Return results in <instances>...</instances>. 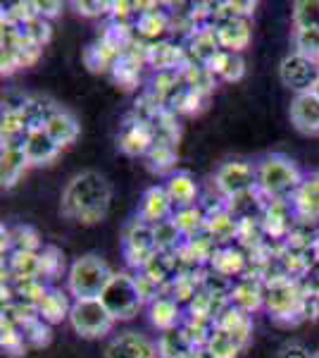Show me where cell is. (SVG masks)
<instances>
[{
	"instance_id": "34",
	"label": "cell",
	"mask_w": 319,
	"mask_h": 358,
	"mask_svg": "<svg viewBox=\"0 0 319 358\" xmlns=\"http://www.w3.org/2000/svg\"><path fill=\"white\" fill-rule=\"evenodd\" d=\"M172 222L177 224V229L181 232L184 239H191V236H198L205 232V222H207V213L202 206H191V208H181V210L174 213Z\"/></svg>"
},
{
	"instance_id": "21",
	"label": "cell",
	"mask_w": 319,
	"mask_h": 358,
	"mask_svg": "<svg viewBox=\"0 0 319 358\" xmlns=\"http://www.w3.org/2000/svg\"><path fill=\"white\" fill-rule=\"evenodd\" d=\"M267 299V287L262 280L258 277H243L234 285V292H231L229 301L236 308L246 310V313H253V310L262 308Z\"/></svg>"
},
{
	"instance_id": "46",
	"label": "cell",
	"mask_w": 319,
	"mask_h": 358,
	"mask_svg": "<svg viewBox=\"0 0 319 358\" xmlns=\"http://www.w3.org/2000/svg\"><path fill=\"white\" fill-rule=\"evenodd\" d=\"M295 53L319 62V31H293Z\"/></svg>"
},
{
	"instance_id": "41",
	"label": "cell",
	"mask_w": 319,
	"mask_h": 358,
	"mask_svg": "<svg viewBox=\"0 0 319 358\" xmlns=\"http://www.w3.org/2000/svg\"><path fill=\"white\" fill-rule=\"evenodd\" d=\"M15 289V301H24L31 306H40V301L45 299L50 287L43 285L40 277H34V280H13L10 282Z\"/></svg>"
},
{
	"instance_id": "51",
	"label": "cell",
	"mask_w": 319,
	"mask_h": 358,
	"mask_svg": "<svg viewBox=\"0 0 319 358\" xmlns=\"http://www.w3.org/2000/svg\"><path fill=\"white\" fill-rule=\"evenodd\" d=\"M184 358H214V356L207 349H195V351H191V354L184 356Z\"/></svg>"
},
{
	"instance_id": "20",
	"label": "cell",
	"mask_w": 319,
	"mask_h": 358,
	"mask_svg": "<svg viewBox=\"0 0 319 358\" xmlns=\"http://www.w3.org/2000/svg\"><path fill=\"white\" fill-rule=\"evenodd\" d=\"M188 60L186 50L179 48L172 41H155L148 43V65L155 72H179L184 67V62Z\"/></svg>"
},
{
	"instance_id": "26",
	"label": "cell",
	"mask_w": 319,
	"mask_h": 358,
	"mask_svg": "<svg viewBox=\"0 0 319 358\" xmlns=\"http://www.w3.org/2000/svg\"><path fill=\"white\" fill-rule=\"evenodd\" d=\"M45 131H48V136L53 138L57 146H60V151H62V148L72 146V143L77 141L81 129H79L77 117H74L72 113L60 110V113H55L53 117H50V122L45 124Z\"/></svg>"
},
{
	"instance_id": "42",
	"label": "cell",
	"mask_w": 319,
	"mask_h": 358,
	"mask_svg": "<svg viewBox=\"0 0 319 358\" xmlns=\"http://www.w3.org/2000/svg\"><path fill=\"white\" fill-rule=\"evenodd\" d=\"M0 346H3V351L10 358H22V356H27V351H29L20 327L10 325V322H3V320H0Z\"/></svg>"
},
{
	"instance_id": "29",
	"label": "cell",
	"mask_w": 319,
	"mask_h": 358,
	"mask_svg": "<svg viewBox=\"0 0 319 358\" xmlns=\"http://www.w3.org/2000/svg\"><path fill=\"white\" fill-rule=\"evenodd\" d=\"M72 301H69V294L57 289V287H50L48 294H45V299L40 301L38 306V313L43 317L48 325H57V322H62L65 317H69L72 313Z\"/></svg>"
},
{
	"instance_id": "11",
	"label": "cell",
	"mask_w": 319,
	"mask_h": 358,
	"mask_svg": "<svg viewBox=\"0 0 319 358\" xmlns=\"http://www.w3.org/2000/svg\"><path fill=\"white\" fill-rule=\"evenodd\" d=\"M105 358H160V349L146 334L119 332L107 342Z\"/></svg>"
},
{
	"instance_id": "45",
	"label": "cell",
	"mask_w": 319,
	"mask_h": 358,
	"mask_svg": "<svg viewBox=\"0 0 319 358\" xmlns=\"http://www.w3.org/2000/svg\"><path fill=\"white\" fill-rule=\"evenodd\" d=\"M20 29L29 41H34L36 45H40V48H43V45L50 41V36H53V27H50V22L43 20V17H34L31 22H27V24Z\"/></svg>"
},
{
	"instance_id": "30",
	"label": "cell",
	"mask_w": 319,
	"mask_h": 358,
	"mask_svg": "<svg viewBox=\"0 0 319 358\" xmlns=\"http://www.w3.org/2000/svg\"><path fill=\"white\" fill-rule=\"evenodd\" d=\"M217 327L234 337H239L241 342H251V334H253V317L246 310L236 308V306H229L222 315L217 317Z\"/></svg>"
},
{
	"instance_id": "36",
	"label": "cell",
	"mask_w": 319,
	"mask_h": 358,
	"mask_svg": "<svg viewBox=\"0 0 319 358\" xmlns=\"http://www.w3.org/2000/svg\"><path fill=\"white\" fill-rule=\"evenodd\" d=\"M38 256H40V280H48V282L60 280V275L65 273V268H67L62 248H57L53 244H45L40 248Z\"/></svg>"
},
{
	"instance_id": "12",
	"label": "cell",
	"mask_w": 319,
	"mask_h": 358,
	"mask_svg": "<svg viewBox=\"0 0 319 358\" xmlns=\"http://www.w3.org/2000/svg\"><path fill=\"white\" fill-rule=\"evenodd\" d=\"M177 208H174L170 194H167V187H150L141 199V208H138V220L148 222V224H160V222H167L174 217Z\"/></svg>"
},
{
	"instance_id": "49",
	"label": "cell",
	"mask_w": 319,
	"mask_h": 358,
	"mask_svg": "<svg viewBox=\"0 0 319 358\" xmlns=\"http://www.w3.org/2000/svg\"><path fill=\"white\" fill-rule=\"evenodd\" d=\"M34 5H36L38 17H43V20H48V22L60 15L62 8H65L60 0H34Z\"/></svg>"
},
{
	"instance_id": "18",
	"label": "cell",
	"mask_w": 319,
	"mask_h": 358,
	"mask_svg": "<svg viewBox=\"0 0 319 358\" xmlns=\"http://www.w3.org/2000/svg\"><path fill=\"white\" fill-rule=\"evenodd\" d=\"M295 217L305 222H317L319 220V170L312 172L303 179L300 189L291 199Z\"/></svg>"
},
{
	"instance_id": "2",
	"label": "cell",
	"mask_w": 319,
	"mask_h": 358,
	"mask_svg": "<svg viewBox=\"0 0 319 358\" xmlns=\"http://www.w3.org/2000/svg\"><path fill=\"white\" fill-rule=\"evenodd\" d=\"M303 179L298 165L286 155L272 153L258 165V192L267 201H291Z\"/></svg>"
},
{
	"instance_id": "9",
	"label": "cell",
	"mask_w": 319,
	"mask_h": 358,
	"mask_svg": "<svg viewBox=\"0 0 319 358\" xmlns=\"http://www.w3.org/2000/svg\"><path fill=\"white\" fill-rule=\"evenodd\" d=\"M279 79L283 86H288L295 94L315 91V86L319 84V62L298 55V53H291L281 60Z\"/></svg>"
},
{
	"instance_id": "43",
	"label": "cell",
	"mask_w": 319,
	"mask_h": 358,
	"mask_svg": "<svg viewBox=\"0 0 319 358\" xmlns=\"http://www.w3.org/2000/svg\"><path fill=\"white\" fill-rule=\"evenodd\" d=\"M20 330H22V337H24L29 349H40V346H48L50 339H53L50 325L40 315L34 317V320H29L24 327H20Z\"/></svg>"
},
{
	"instance_id": "32",
	"label": "cell",
	"mask_w": 319,
	"mask_h": 358,
	"mask_svg": "<svg viewBox=\"0 0 319 358\" xmlns=\"http://www.w3.org/2000/svg\"><path fill=\"white\" fill-rule=\"evenodd\" d=\"M38 253H31V251H13V253H10V258H8L10 282H13V280H34V277H40V256H38Z\"/></svg>"
},
{
	"instance_id": "52",
	"label": "cell",
	"mask_w": 319,
	"mask_h": 358,
	"mask_svg": "<svg viewBox=\"0 0 319 358\" xmlns=\"http://www.w3.org/2000/svg\"><path fill=\"white\" fill-rule=\"evenodd\" d=\"M312 258H315V261H319V234H317L315 244H312Z\"/></svg>"
},
{
	"instance_id": "4",
	"label": "cell",
	"mask_w": 319,
	"mask_h": 358,
	"mask_svg": "<svg viewBox=\"0 0 319 358\" xmlns=\"http://www.w3.org/2000/svg\"><path fill=\"white\" fill-rule=\"evenodd\" d=\"M265 287H267L265 306L274 320H279V322L303 320V303L307 299V292L303 285H298L291 277H283V280H274Z\"/></svg>"
},
{
	"instance_id": "5",
	"label": "cell",
	"mask_w": 319,
	"mask_h": 358,
	"mask_svg": "<svg viewBox=\"0 0 319 358\" xmlns=\"http://www.w3.org/2000/svg\"><path fill=\"white\" fill-rule=\"evenodd\" d=\"M101 301L114 320H131L143 306L141 292L136 287V275L124 273V270L114 273L105 292H103Z\"/></svg>"
},
{
	"instance_id": "38",
	"label": "cell",
	"mask_w": 319,
	"mask_h": 358,
	"mask_svg": "<svg viewBox=\"0 0 319 358\" xmlns=\"http://www.w3.org/2000/svg\"><path fill=\"white\" fill-rule=\"evenodd\" d=\"M293 31H319V0L293 3Z\"/></svg>"
},
{
	"instance_id": "16",
	"label": "cell",
	"mask_w": 319,
	"mask_h": 358,
	"mask_svg": "<svg viewBox=\"0 0 319 358\" xmlns=\"http://www.w3.org/2000/svg\"><path fill=\"white\" fill-rule=\"evenodd\" d=\"M207 213V222H205V232L217 241L219 246H229L234 239H239V220L236 215L229 210V206L222 203L217 208H210Z\"/></svg>"
},
{
	"instance_id": "40",
	"label": "cell",
	"mask_w": 319,
	"mask_h": 358,
	"mask_svg": "<svg viewBox=\"0 0 319 358\" xmlns=\"http://www.w3.org/2000/svg\"><path fill=\"white\" fill-rule=\"evenodd\" d=\"M43 248V241H40V234L31 224H15L10 229V253L13 251H31L38 253Z\"/></svg>"
},
{
	"instance_id": "33",
	"label": "cell",
	"mask_w": 319,
	"mask_h": 358,
	"mask_svg": "<svg viewBox=\"0 0 319 358\" xmlns=\"http://www.w3.org/2000/svg\"><path fill=\"white\" fill-rule=\"evenodd\" d=\"M119 53L114 48H110L105 41L98 38L96 43H91L89 48L84 50V65L96 74H103V72H112L114 62L119 60Z\"/></svg>"
},
{
	"instance_id": "44",
	"label": "cell",
	"mask_w": 319,
	"mask_h": 358,
	"mask_svg": "<svg viewBox=\"0 0 319 358\" xmlns=\"http://www.w3.org/2000/svg\"><path fill=\"white\" fill-rule=\"evenodd\" d=\"M155 241H158V251L162 253H177L179 248L184 246V236L181 232L177 229V224H174L172 220L167 222H160L155 224Z\"/></svg>"
},
{
	"instance_id": "53",
	"label": "cell",
	"mask_w": 319,
	"mask_h": 358,
	"mask_svg": "<svg viewBox=\"0 0 319 358\" xmlns=\"http://www.w3.org/2000/svg\"><path fill=\"white\" fill-rule=\"evenodd\" d=\"M312 358H319V349L315 351V354H312Z\"/></svg>"
},
{
	"instance_id": "1",
	"label": "cell",
	"mask_w": 319,
	"mask_h": 358,
	"mask_svg": "<svg viewBox=\"0 0 319 358\" xmlns=\"http://www.w3.org/2000/svg\"><path fill=\"white\" fill-rule=\"evenodd\" d=\"M110 201H112V187L107 179L96 170H86L67 182L60 210L69 220L91 227L105 220Z\"/></svg>"
},
{
	"instance_id": "15",
	"label": "cell",
	"mask_w": 319,
	"mask_h": 358,
	"mask_svg": "<svg viewBox=\"0 0 319 358\" xmlns=\"http://www.w3.org/2000/svg\"><path fill=\"white\" fill-rule=\"evenodd\" d=\"M136 34L143 38H160L172 29V20L158 3H136Z\"/></svg>"
},
{
	"instance_id": "14",
	"label": "cell",
	"mask_w": 319,
	"mask_h": 358,
	"mask_svg": "<svg viewBox=\"0 0 319 358\" xmlns=\"http://www.w3.org/2000/svg\"><path fill=\"white\" fill-rule=\"evenodd\" d=\"M293 203L291 201H269L262 213V229L272 239H288L293 232Z\"/></svg>"
},
{
	"instance_id": "28",
	"label": "cell",
	"mask_w": 319,
	"mask_h": 358,
	"mask_svg": "<svg viewBox=\"0 0 319 358\" xmlns=\"http://www.w3.org/2000/svg\"><path fill=\"white\" fill-rule=\"evenodd\" d=\"M248 268V258L241 248H234V246H219L217 253H214L212 263H210V270L214 273L224 275V277H239L246 273Z\"/></svg>"
},
{
	"instance_id": "22",
	"label": "cell",
	"mask_w": 319,
	"mask_h": 358,
	"mask_svg": "<svg viewBox=\"0 0 319 358\" xmlns=\"http://www.w3.org/2000/svg\"><path fill=\"white\" fill-rule=\"evenodd\" d=\"M219 50L222 48H219L217 34H214L212 24H200L188 36V48H186L188 60L200 62V65H207V62H210Z\"/></svg>"
},
{
	"instance_id": "13",
	"label": "cell",
	"mask_w": 319,
	"mask_h": 358,
	"mask_svg": "<svg viewBox=\"0 0 319 358\" xmlns=\"http://www.w3.org/2000/svg\"><path fill=\"white\" fill-rule=\"evenodd\" d=\"M291 122L300 134H319V96L315 91L295 94L291 101Z\"/></svg>"
},
{
	"instance_id": "39",
	"label": "cell",
	"mask_w": 319,
	"mask_h": 358,
	"mask_svg": "<svg viewBox=\"0 0 319 358\" xmlns=\"http://www.w3.org/2000/svg\"><path fill=\"white\" fill-rule=\"evenodd\" d=\"M146 163L150 172L165 175V172H170L172 167L177 165V146H174V143H165V141H155V146L150 148L146 155Z\"/></svg>"
},
{
	"instance_id": "35",
	"label": "cell",
	"mask_w": 319,
	"mask_h": 358,
	"mask_svg": "<svg viewBox=\"0 0 319 358\" xmlns=\"http://www.w3.org/2000/svg\"><path fill=\"white\" fill-rule=\"evenodd\" d=\"M158 349H160V358H184V356H188L191 351H195V344L191 342L186 330L179 325V327H174V330L162 334Z\"/></svg>"
},
{
	"instance_id": "7",
	"label": "cell",
	"mask_w": 319,
	"mask_h": 358,
	"mask_svg": "<svg viewBox=\"0 0 319 358\" xmlns=\"http://www.w3.org/2000/svg\"><path fill=\"white\" fill-rule=\"evenodd\" d=\"M121 248H124L126 263L136 270H143L160 253L158 241H155V227L136 217L126 224L124 234H121Z\"/></svg>"
},
{
	"instance_id": "24",
	"label": "cell",
	"mask_w": 319,
	"mask_h": 358,
	"mask_svg": "<svg viewBox=\"0 0 319 358\" xmlns=\"http://www.w3.org/2000/svg\"><path fill=\"white\" fill-rule=\"evenodd\" d=\"M165 187L177 210L198 206V184H195V179L191 177L188 172H177V175H172Z\"/></svg>"
},
{
	"instance_id": "6",
	"label": "cell",
	"mask_w": 319,
	"mask_h": 358,
	"mask_svg": "<svg viewBox=\"0 0 319 358\" xmlns=\"http://www.w3.org/2000/svg\"><path fill=\"white\" fill-rule=\"evenodd\" d=\"M114 317L103 306L101 299H86V301H74L72 313H69V325L72 330L84 339H98L114 327Z\"/></svg>"
},
{
	"instance_id": "37",
	"label": "cell",
	"mask_w": 319,
	"mask_h": 358,
	"mask_svg": "<svg viewBox=\"0 0 319 358\" xmlns=\"http://www.w3.org/2000/svg\"><path fill=\"white\" fill-rule=\"evenodd\" d=\"M246 342H241L239 337H234V334L224 332V330H214L210 344L205 346L207 351L214 356V358H239V354L243 349H246Z\"/></svg>"
},
{
	"instance_id": "8",
	"label": "cell",
	"mask_w": 319,
	"mask_h": 358,
	"mask_svg": "<svg viewBox=\"0 0 319 358\" xmlns=\"http://www.w3.org/2000/svg\"><path fill=\"white\" fill-rule=\"evenodd\" d=\"M214 187L226 201L258 192V167L246 160H229L214 172Z\"/></svg>"
},
{
	"instance_id": "47",
	"label": "cell",
	"mask_w": 319,
	"mask_h": 358,
	"mask_svg": "<svg viewBox=\"0 0 319 358\" xmlns=\"http://www.w3.org/2000/svg\"><path fill=\"white\" fill-rule=\"evenodd\" d=\"M74 8L84 17H103L112 13V3H103V0H79V3H74Z\"/></svg>"
},
{
	"instance_id": "25",
	"label": "cell",
	"mask_w": 319,
	"mask_h": 358,
	"mask_svg": "<svg viewBox=\"0 0 319 358\" xmlns=\"http://www.w3.org/2000/svg\"><path fill=\"white\" fill-rule=\"evenodd\" d=\"M148 313H150V322L162 332H170L174 327L181 325V306L174 301L172 296H165V294L148 306Z\"/></svg>"
},
{
	"instance_id": "10",
	"label": "cell",
	"mask_w": 319,
	"mask_h": 358,
	"mask_svg": "<svg viewBox=\"0 0 319 358\" xmlns=\"http://www.w3.org/2000/svg\"><path fill=\"white\" fill-rule=\"evenodd\" d=\"M117 143H119V151L131 155V158H138L143 155L146 158L150 148L155 146V129L148 120L138 117L136 113L129 115V117L121 122L119 127V136H117Z\"/></svg>"
},
{
	"instance_id": "31",
	"label": "cell",
	"mask_w": 319,
	"mask_h": 358,
	"mask_svg": "<svg viewBox=\"0 0 319 358\" xmlns=\"http://www.w3.org/2000/svg\"><path fill=\"white\" fill-rule=\"evenodd\" d=\"M205 67L210 69L214 77L222 79V82H239V79H243V74H246L243 57L236 53H226V50H219Z\"/></svg>"
},
{
	"instance_id": "54",
	"label": "cell",
	"mask_w": 319,
	"mask_h": 358,
	"mask_svg": "<svg viewBox=\"0 0 319 358\" xmlns=\"http://www.w3.org/2000/svg\"><path fill=\"white\" fill-rule=\"evenodd\" d=\"M315 94H317V96H319V84H317V86H315Z\"/></svg>"
},
{
	"instance_id": "27",
	"label": "cell",
	"mask_w": 319,
	"mask_h": 358,
	"mask_svg": "<svg viewBox=\"0 0 319 358\" xmlns=\"http://www.w3.org/2000/svg\"><path fill=\"white\" fill-rule=\"evenodd\" d=\"M60 110L62 108H57V103L50 101L48 96H29L22 115H24V120L29 124V131H34V129H45V124L50 122V117Z\"/></svg>"
},
{
	"instance_id": "19",
	"label": "cell",
	"mask_w": 319,
	"mask_h": 358,
	"mask_svg": "<svg viewBox=\"0 0 319 358\" xmlns=\"http://www.w3.org/2000/svg\"><path fill=\"white\" fill-rule=\"evenodd\" d=\"M27 167H31V163H29L24 153V141L3 143V153H0V179H3V187L13 189L27 172Z\"/></svg>"
},
{
	"instance_id": "48",
	"label": "cell",
	"mask_w": 319,
	"mask_h": 358,
	"mask_svg": "<svg viewBox=\"0 0 319 358\" xmlns=\"http://www.w3.org/2000/svg\"><path fill=\"white\" fill-rule=\"evenodd\" d=\"M136 287H138V292H141V299H143V303H153L155 299H160L162 296V287L160 285H155L153 280H150L148 275H143V273H138L136 275Z\"/></svg>"
},
{
	"instance_id": "23",
	"label": "cell",
	"mask_w": 319,
	"mask_h": 358,
	"mask_svg": "<svg viewBox=\"0 0 319 358\" xmlns=\"http://www.w3.org/2000/svg\"><path fill=\"white\" fill-rule=\"evenodd\" d=\"M24 153L31 165H50L60 155V146L48 136L45 129H34L24 138Z\"/></svg>"
},
{
	"instance_id": "50",
	"label": "cell",
	"mask_w": 319,
	"mask_h": 358,
	"mask_svg": "<svg viewBox=\"0 0 319 358\" xmlns=\"http://www.w3.org/2000/svg\"><path fill=\"white\" fill-rule=\"evenodd\" d=\"M276 358H312V354L305 349L303 344L291 342V344L281 346V351H279V354H276Z\"/></svg>"
},
{
	"instance_id": "17",
	"label": "cell",
	"mask_w": 319,
	"mask_h": 358,
	"mask_svg": "<svg viewBox=\"0 0 319 358\" xmlns=\"http://www.w3.org/2000/svg\"><path fill=\"white\" fill-rule=\"evenodd\" d=\"M214 27V34H217L219 48L226 50V53H236L239 55L243 48H248L251 43V20H224L217 22Z\"/></svg>"
},
{
	"instance_id": "3",
	"label": "cell",
	"mask_w": 319,
	"mask_h": 358,
	"mask_svg": "<svg viewBox=\"0 0 319 358\" xmlns=\"http://www.w3.org/2000/svg\"><path fill=\"white\" fill-rule=\"evenodd\" d=\"M112 268L96 253H86L77 258L69 268L67 289L74 296V301H86V299H101L105 287L112 280Z\"/></svg>"
}]
</instances>
